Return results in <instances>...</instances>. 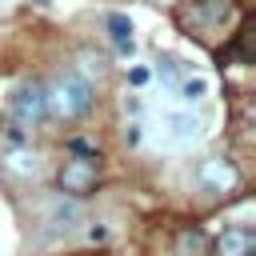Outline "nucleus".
Masks as SVG:
<instances>
[{
  "instance_id": "nucleus-1",
  "label": "nucleus",
  "mask_w": 256,
  "mask_h": 256,
  "mask_svg": "<svg viewBox=\"0 0 256 256\" xmlns=\"http://www.w3.org/2000/svg\"><path fill=\"white\" fill-rule=\"evenodd\" d=\"M44 96H48V116H56V120H76V116H84V112L92 108L96 88H92V80H88L84 72L68 68V72H60V76L44 88Z\"/></svg>"
},
{
  "instance_id": "nucleus-2",
  "label": "nucleus",
  "mask_w": 256,
  "mask_h": 256,
  "mask_svg": "<svg viewBox=\"0 0 256 256\" xmlns=\"http://www.w3.org/2000/svg\"><path fill=\"white\" fill-rule=\"evenodd\" d=\"M84 224V204L76 196H52L44 204V236L56 240V236H68Z\"/></svg>"
},
{
  "instance_id": "nucleus-3",
  "label": "nucleus",
  "mask_w": 256,
  "mask_h": 256,
  "mask_svg": "<svg viewBox=\"0 0 256 256\" xmlns=\"http://www.w3.org/2000/svg\"><path fill=\"white\" fill-rule=\"evenodd\" d=\"M12 116L24 128H40L48 120V96H44V88L36 80L32 84H20V92L12 96Z\"/></svg>"
},
{
  "instance_id": "nucleus-4",
  "label": "nucleus",
  "mask_w": 256,
  "mask_h": 256,
  "mask_svg": "<svg viewBox=\"0 0 256 256\" xmlns=\"http://www.w3.org/2000/svg\"><path fill=\"white\" fill-rule=\"evenodd\" d=\"M96 188V164L88 160V156H72V160H64L60 164V192L64 196H88Z\"/></svg>"
},
{
  "instance_id": "nucleus-5",
  "label": "nucleus",
  "mask_w": 256,
  "mask_h": 256,
  "mask_svg": "<svg viewBox=\"0 0 256 256\" xmlns=\"http://www.w3.org/2000/svg\"><path fill=\"white\" fill-rule=\"evenodd\" d=\"M196 180H200L208 192L224 196V192H232V188L240 184V172H236V164H232V160H224V156H208V160H200Z\"/></svg>"
},
{
  "instance_id": "nucleus-6",
  "label": "nucleus",
  "mask_w": 256,
  "mask_h": 256,
  "mask_svg": "<svg viewBox=\"0 0 256 256\" xmlns=\"http://www.w3.org/2000/svg\"><path fill=\"white\" fill-rule=\"evenodd\" d=\"M200 136V120L192 112H164L160 116V144L168 148H184Z\"/></svg>"
},
{
  "instance_id": "nucleus-7",
  "label": "nucleus",
  "mask_w": 256,
  "mask_h": 256,
  "mask_svg": "<svg viewBox=\"0 0 256 256\" xmlns=\"http://www.w3.org/2000/svg\"><path fill=\"white\" fill-rule=\"evenodd\" d=\"M232 12H236L232 0H192V8H188V24L212 32V28H224V24L232 20Z\"/></svg>"
},
{
  "instance_id": "nucleus-8",
  "label": "nucleus",
  "mask_w": 256,
  "mask_h": 256,
  "mask_svg": "<svg viewBox=\"0 0 256 256\" xmlns=\"http://www.w3.org/2000/svg\"><path fill=\"white\" fill-rule=\"evenodd\" d=\"M4 168L12 172V176H40L44 172V156L36 152V148H8L4 152Z\"/></svg>"
},
{
  "instance_id": "nucleus-9",
  "label": "nucleus",
  "mask_w": 256,
  "mask_h": 256,
  "mask_svg": "<svg viewBox=\"0 0 256 256\" xmlns=\"http://www.w3.org/2000/svg\"><path fill=\"white\" fill-rule=\"evenodd\" d=\"M252 252H256V236L248 228H228L216 240V256H252Z\"/></svg>"
},
{
  "instance_id": "nucleus-10",
  "label": "nucleus",
  "mask_w": 256,
  "mask_h": 256,
  "mask_svg": "<svg viewBox=\"0 0 256 256\" xmlns=\"http://www.w3.org/2000/svg\"><path fill=\"white\" fill-rule=\"evenodd\" d=\"M104 28H108V36H112V44H116V48L132 52V20H128L124 12H108Z\"/></svg>"
},
{
  "instance_id": "nucleus-11",
  "label": "nucleus",
  "mask_w": 256,
  "mask_h": 256,
  "mask_svg": "<svg viewBox=\"0 0 256 256\" xmlns=\"http://www.w3.org/2000/svg\"><path fill=\"white\" fill-rule=\"evenodd\" d=\"M204 248H208V236L200 228H184L176 236V256H204Z\"/></svg>"
},
{
  "instance_id": "nucleus-12",
  "label": "nucleus",
  "mask_w": 256,
  "mask_h": 256,
  "mask_svg": "<svg viewBox=\"0 0 256 256\" xmlns=\"http://www.w3.org/2000/svg\"><path fill=\"white\" fill-rule=\"evenodd\" d=\"M204 92H208V84H204L200 76H188V80L180 84V96H184V100H200Z\"/></svg>"
},
{
  "instance_id": "nucleus-13",
  "label": "nucleus",
  "mask_w": 256,
  "mask_h": 256,
  "mask_svg": "<svg viewBox=\"0 0 256 256\" xmlns=\"http://www.w3.org/2000/svg\"><path fill=\"white\" fill-rule=\"evenodd\" d=\"M128 84H136V88L148 84V68H132V72H128Z\"/></svg>"
},
{
  "instance_id": "nucleus-14",
  "label": "nucleus",
  "mask_w": 256,
  "mask_h": 256,
  "mask_svg": "<svg viewBox=\"0 0 256 256\" xmlns=\"http://www.w3.org/2000/svg\"><path fill=\"white\" fill-rule=\"evenodd\" d=\"M124 140H128V144H140V128L128 124V128H124Z\"/></svg>"
},
{
  "instance_id": "nucleus-15",
  "label": "nucleus",
  "mask_w": 256,
  "mask_h": 256,
  "mask_svg": "<svg viewBox=\"0 0 256 256\" xmlns=\"http://www.w3.org/2000/svg\"><path fill=\"white\" fill-rule=\"evenodd\" d=\"M32 4H48V0H32Z\"/></svg>"
}]
</instances>
